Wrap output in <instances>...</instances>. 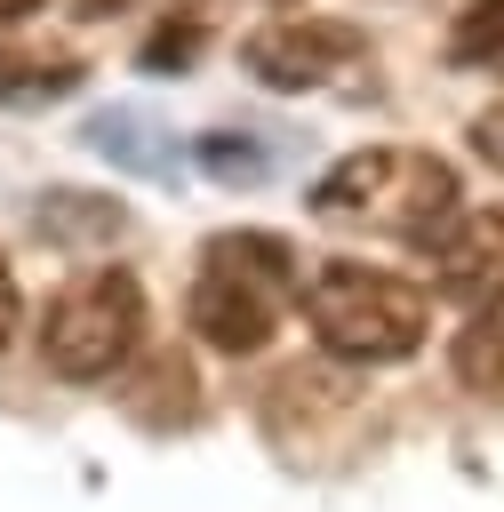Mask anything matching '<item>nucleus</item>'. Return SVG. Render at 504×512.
Segmentation results:
<instances>
[{
    "mask_svg": "<svg viewBox=\"0 0 504 512\" xmlns=\"http://www.w3.org/2000/svg\"><path fill=\"white\" fill-rule=\"evenodd\" d=\"M304 328L320 336V352L336 360H360V368H384V360H408L432 328V296L400 272H376V264H352V256H328L304 272Z\"/></svg>",
    "mask_w": 504,
    "mask_h": 512,
    "instance_id": "nucleus-3",
    "label": "nucleus"
},
{
    "mask_svg": "<svg viewBox=\"0 0 504 512\" xmlns=\"http://www.w3.org/2000/svg\"><path fill=\"white\" fill-rule=\"evenodd\" d=\"M312 216L336 232H384V240L432 248L456 224V168L408 144H368L312 184Z\"/></svg>",
    "mask_w": 504,
    "mask_h": 512,
    "instance_id": "nucleus-1",
    "label": "nucleus"
},
{
    "mask_svg": "<svg viewBox=\"0 0 504 512\" xmlns=\"http://www.w3.org/2000/svg\"><path fill=\"white\" fill-rule=\"evenodd\" d=\"M112 8H120V0H80V16H112Z\"/></svg>",
    "mask_w": 504,
    "mask_h": 512,
    "instance_id": "nucleus-14",
    "label": "nucleus"
},
{
    "mask_svg": "<svg viewBox=\"0 0 504 512\" xmlns=\"http://www.w3.org/2000/svg\"><path fill=\"white\" fill-rule=\"evenodd\" d=\"M8 328H16V272H8V256H0V344H8Z\"/></svg>",
    "mask_w": 504,
    "mask_h": 512,
    "instance_id": "nucleus-12",
    "label": "nucleus"
},
{
    "mask_svg": "<svg viewBox=\"0 0 504 512\" xmlns=\"http://www.w3.org/2000/svg\"><path fill=\"white\" fill-rule=\"evenodd\" d=\"M472 152H480L488 168H504V104H488V112L472 120Z\"/></svg>",
    "mask_w": 504,
    "mask_h": 512,
    "instance_id": "nucleus-11",
    "label": "nucleus"
},
{
    "mask_svg": "<svg viewBox=\"0 0 504 512\" xmlns=\"http://www.w3.org/2000/svg\"><path fill=\"white\" fill-rule=\"evenodd\" d=\"M448 56H456L464 72L504 80V0H472V8L456 16V32H448Z\"/></svg>",
    "mask_w": 504,
    "mask_h": 512,
    "instance_id": "nucleus-8",
    "label": "nucleus"
},
{
    "mask_svg": "<svg viewBox=\"0 0 504 512\" xmlns=\"http://www.w3.org/2000/svg\"><path fill=\"white\" fill-rule=\"evenodd\" d=\"M72 88H80L72 48H0V104H40V96H72Z\"/></svg>",
    "mask_w": 504,
    "mask_h": 512,
    "instance_id": "nucleus-7",
    "label": "nucleus"
},
{
    "mask_svg": "<svg viewBox=\"0 0 504 512\" xmlns=\"http://www.w3.org/2000/svg\"><path fill=\"white\" fill-rule=\"evenodd\" d=\"M200 160H208L224 184H256V176H264V152H256V144H232V136H208Z\"/></svg>",
    "mask_w": 504,
    "mask_h": 512,
    "instance_id": "nucleus-10",
    "label": "nucleus"
},
{
    "mask_svg": "<svg viewBox=\"0 0 504 512\" xmlns=\"http://www.w3.org/2000/svg\"><path fill=\"white\" fill-rule=\"evenodd\" d=\"M432 272H440V296H456L472 312H496L504 304V208L456 216L432 240Z\"/></svg>",
    "mask_w": 504,
    "mask_h": 512,
    "instance_id": "nucleus-6",
    "label": "nucleus"
},
{
    "mask_svg": "<svg viewBox=\"0 0 504 512\" xmlns=\"http://www.w3.org/2000/svg\"><path fill=\"white\" fill-rule=\"evenodd\" d=\"M144 336V288L128 264H88L80 280H64L40 312V360L72 384L112 376Z\"/></svg>",
    "mask_w": 504,
    "mask_h": 512,
    "instance_id": "nucleus-4",
    "label": "nucleus"
},
{
    "mask_svg": "<svg viewBox=\"0 0 504 512\" xmlns=\"http://www.w3.org/2000/svg\"><path fill=\"white\" fill-rule=\"evenodd\" d=\"M304 296V264L280 232H216L200 248V272H192V296H184V320L208 352H264L280 312Z\"/></svg>",
    "mask_w": 504,
    "mask_h": 512,
    "instance_id": "nucleus-2",
    "label": "nucleus"
},
{
    "mask_svg": "<svg viewBox=\"0 0 504 512\" xmlns=\"http://www.w3.org/2000/svg\"><path fill=\"white\" fill-rule=\"evenodd\" d=\"M40 0H0V24H16V16H32Z\"/></svg>",
    "mask_w": 504,
    "mask_h": 512,
    "instance_id": "nucleus-13",
    "label": "nucleus"
},
{
    "mask_svg": "<svg viewBox=\"0 0 504 512\" xmlns=\"http://www.w3.org/2000/svg\"><path fill=\"white\" fill-rule=\"evenodd\" d=\"M240 56L264 88H328L336 72H368V32H352L336 16H280V24L248 32Z\"/></svg>",
    "mask_w": 504,
    "mask_h": 512,
    "instance_id": "nucleus-5",
    "label": "nucleus"
},
{
    "mask_svg": "<svg viewBox=\"0 0 504 512\" xmlns=\"http://www.w3.org/2000/svg\"><path fill=\"white\" fill-rule=\"evenodd\" d=\"M456 376L472 392H504V320H472L456 336Z\"/></svg>",
    "mask_w": 504,
    "mask_h": 512,
    "instance_id": "nucleus-9",
    "label": "nucleus"
}]
</instances>
